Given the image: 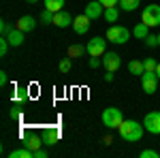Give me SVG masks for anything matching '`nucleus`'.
<instances>
[{"label": "nucleus", "mask_w": 160, "mask_h": 158, "mask_svg": "<svg viewBox=\"0 0 160 158\" xmlns=\"http://www.w3.org/2000/svg\"><path fill=\"white\" fill-rule=\"evenodd\" d=\"M118 133H120V137H122L124 141L135 143V141H139V139L143 137V133H145V126H143L141 122H137V120H124L122 126L118 128Z\"/></svg>", "instance_id": "nucleus-1"}, {"label": "nucleus", "mask_w": 160, "mask_h": 158, "mask_svg": "<svg viewBox=\"0 0 160 158\" xmlns=\"http://www.w3.org/2000/svg\"><path fill=\"white\" fill-rule=\"evenodd\" d=\"M100 120H102V124H105L109 130H118V128L122 126V122H124L122 109H118V107H107V109L102 111Z\"/></svg>", "instance_id": "nucleus-2"}, {"label": "nucleus", "mask_w": 160, "mask_h": 158, "mask_svg": "<svg viewBox=\"0 0 160 158\" xmlns=\"http://www.w3.org/2000/svg\"><path fill=\"white\" fill-rule=\"evenodd\" d=\"M130 38V30L126 26H111L107 30V41L115 43V45H124L126 41Z\"/></svg>", "instance_id": "nucleus-3"}, {"label": "nucleus", "mask_w": 160, "mask_h": 158, "mask_svg": "<svg viewBox=\"0 0 160 158\" xmlns=\"http://www.w3.org/2000/svg\"><path fill=\"white\" fill-rule=\"evenodd\" d=\"M141 22L148 24L149 28L160 26V4H149V7H145L143 13H141Z\"/></svg>", "instance_id": "nucleus-4"}, {"label": "nucleus", "mask_w": 160, "mask_h": 158, "mask_svg": "<svg viewBox=\"0 0 160 158\" xmlns=\"http://www.w3.org/2000/svg\"><path fill=\"white\" fill-rule=\"evenodd\" d=\"M107 43H109V41H107V37L102 38V37H94V38H90V41H88V54H90V56H102V54H105V51H107Z\"/></svg>", "instance_id": "nucleus-5"}, {"label": "nucleus", "mask_w": 160, "mask_h": 158, "mask_svg": "<svg viewBox=\"0 0 160 158\" xmlns=\"http://www.w3.org/2000/svg\"><path fill=\"white\" fill-rule=\"evenodd\" d=\"M143 126L145 130L152 135H160V111H149L143 118Z\"/></svg>", "instance_id": "nucleus-6"}, {"label": "nucleus", "mask_w": 160, "mask_h": 158, "mask_svg": "<svg viewBox=\"0 0 160 158\" xmlns=\"http://www.w3.org/2000/svg\"><path fill=\"white\" fill-rule=\"evenodd\" d=\"M100 58H102V66H105L107 71H113V73H115V71L122 66V58H120L115 51H105Z\"/></svg>", "instance_id": "nucleus-7"}, {"label": "nucleus", "mask_w": 160, "mask_h": 158, "mask_svg": "<svg viewBox=\"0 0 160 158\" xmlns=\"http://www.w3.org/2000/svg\"><path fill=\"white\" fill-rule=\"evenodd\" d=\"M160 79L156 73H143L141 75V88H143V92H148V94H154L156 92V88H158Z\"/></svg>", "instance_id": "nucleus-8"}, {"label": "nucleus", "mask_w": 160, "mask_h": 158, "mask_svg": "<svg viewBox=\"0 0 160 158\" xmlns=\"http://www.w3.org/2000/svg\"><path fill=\"white\" fill-rule=\"evenodd\" d=\"M90 17V19H98V17H102L105 15V7L100 4L98 0H94V2H88L86 4V11H83Z\"/></svg>", "instance_id": "nucleus-9"}, {"label": "nucleus", "mask_w": 160, "mask_h": 158, "mask_svg": "<svg viewBox=\"0 0 160 158\" xmlns=\"http://www.w3.org/2000/svg\"><path fill=\"white\" fill-rule=\"evenodd\" d=\"M90 22H92V19L83 13V15H79V17L73 19V30L77 32V34H86L88 30H90Z\"/></svg>", "instance_id": "nucleus-10"}, {"label": "nucleus", "mask_w": 160, "mask_h": 158, "mask_svg": "<svg viewBox=\"0 0 160 158\" xmlns=\"http://www.w3.org/2000/svg\"><path fill=\"white\" fill-rule=\"evenodd\" d=\"M53 26H58V28H68V26H73V17H71V13L68 11H58L53 13Z\"/></svg>", "instance_id": "nucleus-11"}, {"label": "nucleus", "mask_w": 160, "mask_h": 158, "mask_svg": "<svg viewBox=\"0 0 160 158\" xmlns=\"http://www.w3.org/2000/svg\"><path fill=\"white\" fill-rule=\"evenodd\" d=\"M15 28H19L22 32H32V30L37 28V19H34L32 15H24V17H19V19H17Z\"/></svg>", "instance_id": "nucleus-12"}, {"label": "nucleus", "mask_w": 160, "mask_h": 158, "mask_svg": "<svg viewBox=\"0 0 160 158\" xmlns=\"http://www.w3.org/2000/svg\"><path fill=\"white\" fill-rule=\"evenodd\" d=\"M60 141V130L58 128H47L43 133V145H56Z\"/></svg>", "instance_id": "nucleus-13"}, {"label": "nucleus", "mask_w": 160, "mask_h": 158, "mask_svg": "<svg viewBox=\"0 0 160 158\" xmlns=\"http://www.w3.org/2000/svg\"><path fill=\"white\" fill-rule=\"evenodd\" d=\"M9 38V43H11V47H19V45H24V32L19 30V28H13L11 32L7 34Z\"/></svg>", "instance_id": "nucleus-14"}, {"label": "nucleus", "mask_w": 160, "mask_h": 158, "mask_svg": "<svg viewBox=\"0 0 160 158\" xmlns=\"http://www.w3.org/2000/svg\"><path fill=\"white\" fill-rule=\"evenodd\" d=\"M132 37H135V38H141V41H145V38L149 37V26L143 24V22H141V24H137L135 28H132Z\"/></svg>", "instance_id": "nucleus-15"}, {"label": "nucleus", "mask_w": 160, "mask_h": 158, "mask_svg": "<svg viewBox=\"0 0 160 158\" xmlns=\"http://www.w3.org/2000/svg\"><path fill=\"white\" fill-rule=\"evenodd\" d=\"M9 158H34V152L24 145V147H17V150L9 152Z\"/></svg>", "instance_id": "nucleus-16"}, {"label": "nucleus", "mask_w": 160, "mask_h": 158, "mask_svg": "<svg viewBox=\"0 0 160 158\" xmlns=\"http://www.w3.org/2000/svg\"><path fill=\"white\" fill-rule=\"evenodd\" d=\"M128 71H130L132 75H139V77H141V75L145 73V66H143L141 60H130L128 62Z\"/></svg>", "instance_id": "nucleus-17"}, {"label": "nucleus", "mask_w": 160, "mask_h": 158, "mask_svg": "<svg viewBox=\"0 0 160 158\" xmlns=\"http://www.w3.org/2000/svg\"><path fill=\"white\" fill-rule=\"evenodd\" d=\"M109 24H115L118 22V17H120V9L118 7H109V9H105V15H102Z\"/></svg>", "instance_id": "nucleus-18"}, {"label": "nucleus", "mask_w": 160, "mask_h": 158, "mask_svg": "<svg viewBox=\"0 0 160 158\" xmlns=\"http://www.w3.org/2000/svg\"><path fill=\"white\" fill-rule=\"evenodd\" d=\"M24 145L28 147V150H32V152H34V150H38V147L43 145V137L38 139V137H34V135H30V137L24 141Z\"/></svg>", "instance_id": "nucleus-19"}, {"label": "nucleus", "mask_w": 160, "mask_h": 158, "mask_svg": "<svg viewBox=\"0 0 160 158\" xmlns=\"http://www.w3.org/2000/svg\"><path fill=\"white\" fill-rule=\"evenodd\" d=\"M83 54H88L86 45H71L68 47V58H81Z\"/></svg>", "instance_id": "nucleus-20"}, {"label": "nucleus", "mask_w": 160, "mask_h": 158, "mask_svg": "<svg viewBox=\"0 0 160 158\" xmlns=\"http://www.w3.org/2000/svg\"><path fill=\"white\" fill-rule=\"evenodd\" d=\"M139 4H141V0H120V9L122 11H128V13L137 11Z\"/></svg>", "instance_id": "nucleus-21"}, {"label": "nucleus", "mask_w": 160, "mask_h": 158, "mask_svg": "<svg viewBox=\"0 0 160 158\" xmlns=\"http://www.w3.org/2000/svg\"><path fill=\"white\" fill-rule=\"evenodd\" d=\"M62 7H64V0H45V9H49L53 13L62 11Z\"/></svg>", "instance_id": "nucleus-22"}, {"label": "nucleus", "mask_w": 160, "mask_h": 158, "mask_svg": "<svg viewBox=\"0 0 160 158\" xmlns=\"http://www.w3.org/2000/svg\"><path fill=\"white\" fill-rule=\"evenodd\" d=\"M58 69H60V73H68V71H71V69H73V58H68V56H66V58H62L60 60V64H58Z\"/></svg>", "instance_id": "nucleus-23"}, {"label": "nucleus", "mask_w": 160, "mask_h": 158, "mask_svg": "<svg viewBox=\"0 0 160 158\" xmlns=\"http://www.w3.org/2000/svg\"><path fill=\"white\" fill-rule=\"evenodd\" d=\"M143 66H145V73H156L158 60L156 58H148V60H143Z\"/></svg>", "instance_id": "nucleus-24"}, {"label": "nucleus", "mask_w": 160, "mask_h": 158, "mask_svg": "<svg viewBox=\"0 0 160 158\" xmlns=\"http://www.w3.org/2000/svg\"><path fill=\"white\" fill-rule=\"evenodd\" d=\"M145 45H148L149 49H156V47H160V41H158V34H149V37L145 38Z\"/></svg>", "instance_id": "nucleus-25"}, {"label": "nucleus", "mask_w": 160, "mask_h": 158, "mask_svg": "<svg viewBox=\"0 0 160 158\" xmlns=\"http://www.w3.org/2000/svg\"><path fill=\"white\" fill-rule=\"evenodd\" d=\"M41 22H43V24H53V11L43 9V13H41Z\"/></svg>", "instance_id": "nucleus-26"}, {"label": "nucleus", "mask_w": 160, "mask_h": 158, "mask_svg": "<svg viewBox=\"0 0 160 158\" xmlns=\"http://www.w3.org/2000/svg\"><path fill=\"white\" fill-rule=\"evenodd\" d=\"M9 47H11L9 38H7V37H2V38H0V56H2V58H4V56L9 54Z\"/></svg>", "instance_id": "nucleus-27"}, {"label": "nucleus", "mask_w": 160, "mask_h": 158, "mask_svg": "<svg viewBox=\"0 0 160 158\" xmlns=\"http://www.w3.org/2000/svg\"><path fill=\"white\" fill-rule=\"evenodd\" d=\"M90 69H98V66H102V58L100 56H90Z\"/></svg>", "instance_id": "nucleus-28"}, {"label": "nucleus", "mask_w": 160, "mask_h": 158, "mask_svg": "<svg viewBox=\"0 0 160 158\" xmlns=\"http://www.w3.org/2000/svg\"><path fill=\"white\" fill-rule=\"evenodd\" d=\"M139 156L141 158H160V152H156V150H143Z\"/></svg>", "instance_id": "nucleus-29"}, {"label": "nucleus", "mask_w": 160, "mask_h": 158, "mask_svg": "<svg viewBox=\"0 0 160 158\" xmlns=\"http://www.w3.org/2000/svg\"><path fill=\"white\" fill-rule=\"evenodd\" d=\"M98 2L105 9H109V7H120V0H98Z\"/></svg>", "instance_id": "nucleus-30"}, {"label": "nucleus", "mask_w": 160, "mask_h": 158, "mask_svg": "<svg viewBox=\"0 0 160 158\" xmlns=\"http://www.w3.org/2000/svg\"><path fill=\"white\" fill-rule=\"evenodd\" d=\"M11 30H13V26H9L7 22H0V32H2V37H7Z\"/></svg>", "instance_id": "nucleus-31"}, {"label": "nucleus", "mask_w": 160, "mask_h": 158, "mask_svg": "<svg viewBox=\"0 0 160 158\" xmlns=\"http://www.w3.org/2000/svg\"><path fill=\"white\" fill-rule=\"evenodd\" d=\"M7 84H9V75L4 73V71H0V88H4Z\"/></svg>", "instance_id": "nucleus-32"}, {"label": "nucleus", "mask_w": 160, "mask_h": 158, "mask_svg": "<svg viewBox=\"0 0 160 158\" xmlns=\"http://www.w3.org/2000/svg\"><path fill=\"white\" fill-rule=\"evenodd\" d=\"M34 158H47V150H34Z\"/></svg>", "instance_id": "nucleus-33"}, {"label": "nucleus", "mask_w": 160, "mask_h": 158, "mask_svg": "<svg viewBox=\"0 0 160 158\" xmlns=\"http://www.w3.org/2000/svg\"><path fill=\"white\" fill-rule=\"evenodd\" d=\"M105 81H113V71H107L105 73Z\"/></svg>", "instance_id": "nucleus-34"}, {"label": "nucleus", "mask_w": 160, "mask_h": 158, "mask_svg": "<svg viewBox=\"0 0 160 158\" xmlns=\"http://www.w3.org/2000/svg\"><path fill=\"white\" fill-rule=\"evenodd\" d=\"M156 75H158V79H160V62H158V66H156Z\"/></svg>", "instance_id": "nucleus-35"}, {"label": "nucleus", "mask_w": 160, "mask_h": 158, "mask_svg": "<svg viewBox=\"0 0 160 158\" xmlns=\"http://www.w3.org/2000/svg\"><path fill=\"white\" fill-rule=\"evenodd\" d=\"M26 2H30V4H34V2H38V0H26Z\"/></svg>", "instance_id": "nucleus-36"}, {"label": "nucleus", "mask_w": 160, "mask_h": 158, "mask_svg": "<svg viewBox=\"0 0 160 158\" xmlns=\"http://www.w3.org/2000/svg\"><path fill=\"white\" fill-rule=\"evenodd\" d=\"M158 41H160V34H158Z\"/></svg>", "instance_id": "nucleus-37"}]
</instances>
